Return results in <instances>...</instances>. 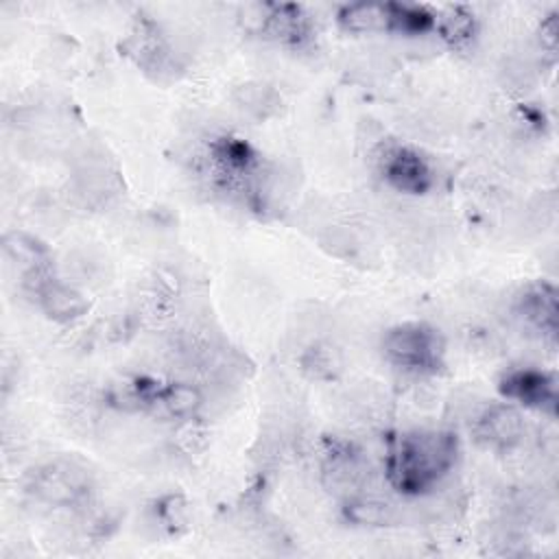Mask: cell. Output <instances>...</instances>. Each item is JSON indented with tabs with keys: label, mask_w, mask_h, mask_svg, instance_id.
<instances>
[{
	"label": "cell",
	"mask_w": 559,
	"mask_h": 559,
	"mask_svg": "<svg viewBox=\"0 0 559 559\" xmlns=\"http://www.w3.org/2000/svg\"><path fill=\"white\" fill-rule=\"evenodd\" d=\"M513 310L526 328L555 341V336H557V288H555V284H550L546 280L526 284L518 293Z\"/></svg>",
	"instance_id": "obj_7"
},
{
	"label": "cell",
	"mask_w": 559,
	"mask_h": 559,
	"mask_svg": "<svg viewBox=\"0 0 559 559\" xmlns=\"http://www.w3.org/2000/svg\"><path fill=\"white\" fill-rule=\"evenodd\" d=\"M437 28L450 44H463L474 33V15L463 7H450L441 20L437 17Z\"/></svg>",
	"instance_id": "obj_15"
},
{
	"label": "cell",
	"mask_w": 559,
	"mask_h": 559,
	"mask_svg": "<svg viewBox=\"0 0 559 559\" xmlns=\"http://www.w3.org/2000/svg\"><path fill=\"white\" fill-rule=\"evenodd\" d=\"M28 493L50 507H74L90 496L92 478L85 465L74 459H55L39 465L28 483Z\"/></svg>",
	"instance_id": "obj_3"
},
{
	"label": "cell",
	"mask_w": 559,
	"mask_h": 559,
	"mask_svg": "<svg viewBox=\"0 0 559 559\" xmlns=\"http://www.w3.org/2000/svg\"><path fill=\"white\" fill-rule=\"evenodd\" d=\"M382 179L402 194H426L435 186V170L430 162L413 146L391 144L380 153Z\"/></svg>",
	"instance_id": "obj_5"
},
{
	"label": "cell",
	"mask_w": 559,
	"mask_h": 559,
	"mask_svg": "<svg viewBox=\"0 0 559 559\" xmlns=\"http://www.w3.org/2000/svg\"><path fill=\"white\" fill-rule=\"evenodd\" d=\"M129 48L138 61V66L146 68V70H164L166 66V59H168V46L164 41V37L146 26V24H140V28L129 37Z\"/></svg>",
	"instance_id": "obj_14"
},
{
	"label": "cell",
	"mask_w": 559,
	"mask_h": 559,
	"mask_svg": "<svg viewBox=\"0 0 559 559\" xmlns=\"http://www.w3.org/2000/svg\"><path fill=\"white\" fill-rule=\"evenodd\" d=\"M474 441L491 452H511L524 441L526 421L522 408L509 402H496L483 408L472 424Z\"/></svg>",
	"instance_id": "obj_6"
},
{
	"label": "cell",
	"mask_w": 559,
	"mask_h": 559,
	"mask_svg": "<svg viewBox=\"0 0 559 559\" xmlns=\"http://www.w3.org/2000/svg\"><path fill=\"white\" fill-rule=\"evenodd\" d=\"M4 253L13 260V262H24L26 269L44 262L41 260V247L37 240H33L31 236L22 234V231H9L4 234Z\"/></svg>",
	"instance_id": "obj_16"
},
{
	"label": "cell",
	"mask_w": 559,
	"mask_h": 559,
	"mask_svg": "<svg viewBox=\"0 0 559 559\" xmlns=\"http://www.w3.org/2000/svg\"><path fill=\"white\" fill-rule=\"evenodd\" d=\"M343 515L356 526H386L393 520V507L373 496L352 493L343 502Z\"/></svg>",
	"instance_id": "obj_13"
},
{
	"label": "cell",
	"mask_w": 559,
	"mask_h": 559,
	"mask_svg": "<svg viewBox=\"0 0 559 559\" xmlns=\"http://www.w3.org/2000/svg\"><path fill=\"white\" fill-rule=\"evenodd\" d=\"M308 358H310V360H306L304 367L310 369L314 378H332V371H334V367H336V360H334L332 349L317 345V347H312V349L308 352Z\"/></svg>",
	"instance_id": "obj_17"
},
{
	"label": "cell",
	"mask_w": 559,
	"mask_h": 559,
	"mask_svg": "<svg viewBox=\"0 0 559 559\" xmlns=\"http://www.w3.org/2000/svg\"><path fill=\"white\" fill-rule=\"evenodd\" d=\"M382 354L393 367L404 371L437 373L443 367L445 341L430 323L404 321L384 332Z\"/></svg>",
	"instance_id": "obj_2"
},
{
	"label": "cell",
	"mask_w": 559,
	"mask_h": 559,
	"mask_svg": "<svg viewBox=\"0 0 559 559\" xmlns=\"http://www.w3.org/2000/svg\"><path fill=\"white\" fill-rule=\"evenodd\" d=\"M557 15L550 13L544 22H542V46L548 50V52H555L557 48Z\"/></svg>",
	"instance_id": "obj_18"
},
{
	"label": "cell",
	"mask_w": 559,
	"mask_h": 559,
	"mask_svg": "<svg viewBox=\"0 0 559 559\" xmlns=\"http://www.w3.org/2000/svg\"><path fill=\"white\" fill-rule=\"evenodd\" d=\"M461 454L459 437L441 428H415L395 435L384 454V476L402 496H424L437 489Z\"/></svg>",
	"instance_id": "obj_1"
},
{
	"label": "cell",
	"mask_w": 559,
	"mask_h": 559,
	"mask_svg": "<svg viewBox=\"0 0 559 559\" xmlns=\"http://www.w3.org/2000/svg\"><path fill=\"white\" fill-rule=\"evenodd\" d=\"M365 465L360 452L347 443H332L323 459V480L332 489H356L362 480Z\"/></svg>",
	"instance_id": "obj_10"
},
{
	"label": "cell",
	"mask_w": 559,
	"mask_h": 559,
	"mask_svg": "<svg viewBox=\"0 0 559 559\" xmlns=\"http://www.w3.org/2000/svg\"><path fill=\"white\" fill-rule=\"evenodd\" d=\"M498 393L504 402L518 408L537 411L548 417L557 415L559 391L557 376L552 371L537 367H513L500 376Z\"/></svg>",
	"instance_id": "obj_4"
},
{
	"label": "cell",
	"mask_w": 559,
	"mask_h": 559,
	"mask_svg": "<svg viewBox=\"0 0 559 559\" xmlns=\"http://www.w3.org/2000/svg\"><path fill=\"white\" fill-rule=\"evenodd\" d=\"M338 24L349 33H382L389 26V7L376 2H354L338 9Z\"/></svg>",
	"instance_id": "obj_12"
},
{
	"label": "cell",
	"mask_w": 559,
	"mask_h": 559,
	"mask_svg": "<svg viewBox=\"0 0 559 559\" xmlns=\"http://www.w3.org/2000/svg\"><path fill=\"white\" fill-rule=\"evenodd\" d=\"M386 7H389L386 33L424 35V33H430L437 28V15L424 4L386 2Z\"/></svg>",
	"instance_id": "obj_11"
},
{
	"label": "cell",
	"mask_w": 559,
	"mask_h": 559,
	"mask_svg": "<svg viewBox=\"0 0 559 559\" xmlns=\"http://www.w3.org/2000/svg\"><path fill=\"white\" fill-rule=\"evenodd\" d=\"M33 297L37 299L39 310L55 323H72L81 319L90 308L87 297L79 288L57 280L55 275L46 280L33 293Z\"/></svg>",
	"instance_id": "obj_8"
},
{
	"label": "cell",
	"mask_w": 559,
	"mask_h": 559,
	"mask_svg": "<svg viewBox=\"0 0 559 559\" xmlns=\"http://www.w3.org/2000/svg\"><path fill=\"white\" fill-rule=\"evenodd\" d=\"M203 406V393L192 382H168L159 384L148 411H157L170 419H197V413Z\"/></svg>",
	"instance_id": "obj_9"
}]
</instances>
